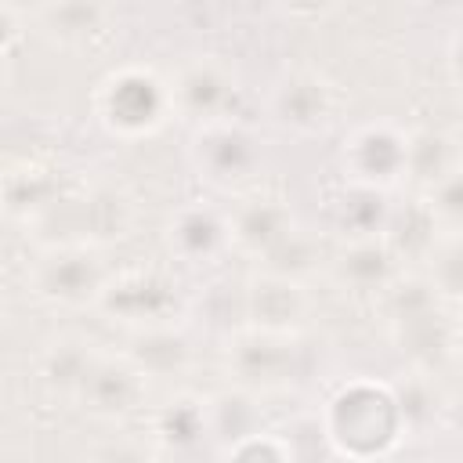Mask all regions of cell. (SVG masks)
<instances>
[{"label": "cell", "mask_w": 463, "mask_h": 463, "mask_svg": "<svg viewBox=\"0 0 463 463\" xmlns=\"http://www.w3.org/2000/svg\"><path fill=\"white\" fill-rule=\"evenodd\" d=\"M326 434L351 463H373L405 438V420L394 387L373 380H351L326 409Z\"/></svg>", "instance_id": "cell-1"}, {"label": "cell", "mask_w": 463, "mask_h": 463, "mask_svg": "<svg viewBox=\"0 0 463 463\" xmlns=\"http://www.w3.org/2000/svg\"><path fill=\"white\" fill-rule=\"evenodd\" d=\"M98 119L119 134V137H145L156 134L170 112H174V94L170 87L141 65H123L109 72L94 94Z\"/></svg>", "instance_id": "cell-2"}, {"label": "cell", "mask_w": 463, "mask_h": 463, "mask_svg": "<svg viewBox=\"0 0 463 463\" xmlns=\"http://www.w3.org/2000/svg\"><path fill=\"white\" fill-rule=\"evenodd\" d=\"M181 304H184L181 286L159 268H127L119 275H109L98 297V307L112 322L130 326L134 333L174 326L181 315Z\"/></svg>", "instance_id": "cell-3"}, {"label": "cell", "mask_w": 463, "mask_h": 463, "mask_svg": "<svg viewBox=\"0 0 463 463\" xmlns=\"http://www.w3.org/2000/svg\"><path fill=\"white\" fill-rule=\"evenodd\" d=\"M51 221H58V228L65 232V239L58 246H90L94 250V246L123 235V228L130 221V203L112 184H94L83 192H65L43 217H36V224H51Z\"/></svg>", "instance_id": "cell-4"}, {"label": "cell", "mask_w": 463, "mask_h": 463, "mask_svg": "<svg viewBox=\"0 0 463 463\" xmlns=\"http://www.w3.org/2000/svg\"><path fill=\"white\" fill-rule=\"evenodd\" d=\"M192 163L199 170V177H206L217 188H235L257 177L260 163H264V148L260 137L242 127L239 119L228 123H210L199 127L192 137Z\"/></svg>", "instance_id": "cell-5"}, {"label": "cell", "mask_w": 463, "mask_h": 463, "mask_svg": "<svg viewBox=\"0 0 463 463\" xmlns=\"http://www.w3.org/2000/svg\"><path fill=\"white\" fill-rule=\"evenodd\" d=\"M29 282L51 304L83 307V304H98L109 271L90 246H47L33 264Z\"/></svg>", "instance_id": "cell-6"}, {"label": "cell", "mask_w": 463, "mask_h": 463, "mask_svg": "<svg viewBox=\"0 0 463 463\" xmlns=\"http://www.w3.org/2000/svg\"><path fill=\"white\" fill-rule=\"evenodd\" d=\"M409 166V134H402L391 123H365L344 141V170L351 184L380 188L405 181Z\"/></svg>", "instance_id": "cell-7"}, {"label": "cell", "mask_w": 463, "mask_h": 463, "mask_svg": "<svg viewBox=\"0 0 463 463\" xmlns=\"http://www.w3.org/2000/svg\"><path fill=\"white\" fill-rule=\"evenodd\" d=\"M170 94H174V112L192 116L199 127L228 123L239 101V80L217 58H195L177 72Z\"/></svg>", "instance_id": "cell-8"}, {"label": "cell", "mask_w": 463, "mask_h": 463, "mask_svg": "<svg viewBox=\"0 0 463 463\" xmlns=\"http://www.w3.org/2000/svg\"><path fill=\"white\" fill-rule=\"evenodd\" d=\"M228 373L250 391H271L293 380L297 373V344L289 333L246 329L228 340Z\"/></svg>", "instance_id": "cell-9"}, {"label": "cell", "mask_w": 463, "mask_h": 463, "mask_svg": "<svg viewBox=\"0 0 463 463\" xmlns=\"http://www.w3.org/2000/svg\"><path fill=\"white\" fill-rule=\"evenodd\" d=\"M76 398L83 402V409H90L101 420H123V416L141 409V402H145V376L127 358L98 354V362L90 365L87 383L80 387Z\"/></svg>", "instance_id": "cell-10"}, {"label": "cell", "mask_w": 463, "mask_h": 463, "mask_svg": "<svg viewBox=\"0 0 463 463\" xmlns=\"http://www.w3.org/2000/svg\"><path fill=\"white\" fill-rule=\"evenodd\" d=\"M166 246L188 264H210L232 246V224L213 206L188 203L181 206L166 224Z\"/></svg>", "instance_id": "cell-11"}, {"label": "cell", "mask_w": 463, "mask_h": 463, "mask_svg": "<svg viewBox=\"0 0 463 463\" xmlns=\"http://www.w3.org/2000/svg\"><path fill=\"white\" fill-rule=\"evenodd\" d=\"M246 318L253 329L293 333L307 318V293L300 289V282L264 271L246 282Z\"/></svg>", "instance_id": "cell-12"}, {"label": "cell", "mask_w": 463, "mask_h": 463, "mask_svg": "<svg viewBox=\"0 0 463 463\" xmlns=\"http://www.w3.org/2000/svg\"><path fill=\"white\" fill-rule=\"evenodd\" d=\"M275 119L293 134H322L333 119V90L315 72H289L275 87Z\"/></svg>", "instance_id": "cell-13"}, {"label": "cell", "mask_w": 463, "mask_h": 463, "mask_svg": "<svg viewBox=\"0 0 463 463\" xmlns=\"http://www.w3.org/2000/svg\"><path fill=\"white\" fill-rule=\"evenodd\" d=\"M228 224H232V246L250 257H260V260L297 232L293 213L279 199H250V203L235 206Z\"/></svg>", "instance_id": "cell-14"}, {"label": "cell", "mask_w": 463, "mask_h": 463, "mask_svg": "<svg viewBox=\"0 0 463 463\" xmlns=\"http://www.w3.org/2000/svg\"><path fill=\"white\" fill-rule=\"evenodd\" d=\"M152 438L163 452L170 456H192L213 438L210 427V402L195 398H170L163 409L152 416Z\"/></svg>", "instance_id": "cell-15"}, {"label": "cell", "mask_w": 463, "mask_h": 463, "mask_svg": "<svg viewBox=\"0 0 463 463\" xmlns=\"http://www.w3.org/2000/svg\"><path fill=\"white\" fill-rule=\"evenodd\" d=\"M336 279L354 293H387L398 282V257L383 239L347 242L336 260Z\"/></svg>", "instance_id": "cell-16"}, {"label": "cell", "mask_w": 463, "mask_h": 463, "mask_svg": "<svg viewBox=\"0 0 463 463\" xmlns=\"http://www.w3.org/2000/svg\"><path fill=\"white\" fill-rule=\"evenodd\" d=\"M127 362L141 376H177L192 362V347L181 329L163 326V329H141L134 333V344L127 351Z\"/></svg>", "instance_id": "cell-17"}, {"label": "cell", "mask_w": 463, "mask_h": 463, "mask_svg": "<svg viewBox=\"0 0 463 463\" xmlns=\"http://www.w3.org/2000/svg\"><path fill=\"white\" fill-rule=\"evenodd\" d=\"M441 239H445V232L438 228L427 199H420L405 210H394L387 235H383V242L394 250L398 260H430V253L438 250Z\"/></svg>", "instance_id": "cell-18"}, {"label": "cell", "mask_w": 463, "mask_h": 463, "mask_svg": "<svg viewBox=\"0 0 463 463\" xmlns=\"http://www.w3.org/2000/svg\"><path fill=\"white\" fill-rule=\"evenodd\" d=\"M463 166L459 148L449 134L441 130H416L409 134V166L405 177L416 181L423 192H430L434 184H441L449 174H456Z\"/></svg>", "instance_id": "cell-19"}, {"label": "cell", "mask_w": 463, "mask_h": 463, "mask_svg": "<svg viewBox=\"0 0 463 463\" xmlns=\"http://www.w3.org/2000/svg\"><path fill=\"white\" fill-rule=\"evenodd\" d=\"M391 206L383 203V192L380 188H365V184H351L340 203H336V228L351 239V242H362V239H383L387 235V224H391Z\"/></svg>", "instance_id": "cell-20"}, {"label": "cell", "mask_w": 463, "mask_h": 463, "mask_svg": "<svg viewBox=\"0 0 463 463\" xmlns=\"http://www.w3.org/2000/svg\"><path fill=\"white\" fill-rule=\"evenodd\" d=\"M98 362V354L90 351V344H80V340H58L43 351L40 358V373L43 380L61 391V394H80V387L87 383V373L90 365Z\"/></svg>", "instance_id": "cell-21"}, {"label": "cell", "mask_w": 463, "mask_h": 463, "mask_svg": "<svg viewBox=\"0 0 463 463\" xmlns=\"http://www.w3.org/2000/svg\"><path fill=\"white\" fill-rule=\"evenodd\" d=\"M105 18L109 11L105 7H94V4H61V7H40L36 11V22L43 29H51L58 40H83V36H94L98 29H105Z\"/></svg>", "instance_id": "cell-22"}, {"label": "cell", "mask_w": 463, "mask_h": 463, "mask_svg": "<svg viewBox=\"0 0 463 463\" xmlns=\"http://www.w3.org/2000/svg\"><path fill=\"white\" fill-rule=\"evenodd\" d=\"M315 260H318L315 239H311L304 228H297L286 242H279V246L264 257V271H268V275H279V279L300 282V275H307V271L315 268Z\"/></svg>", "instance_id": "cell-23"}, {"label": "cell", "mask_w": 463, "mask_h": 463, "mask_svg": "<svg viewBox=\"0 0 463 463\" xmlns=\"http://www.w3.org/2000/svg\"><path fill=\"white\" fill-rule=\"evenodd\" d=\"M430 286L445 300H463V239L445 235L430 253Z\"/></svg>", "instance_id": "cell-24"}, {"label": "cell", "mask_w": 463, "mask_h": 463, "mask_svg": "<svg viewBox=\"0 0 463 463\" xmlns=\"http://www.w3.org/2000/svg\"><path fill=\"white\" fill-rule=\"evenodd\" d=\"M394 398H398V409H402L405 430H420V427L434 423V420L445 412V402L434 394V387H430L423 376H412L409 383L394 387Z\"/></svg>", "instance_id": "cell-25"}, {"label": "cell", "mask_w": 463, "mask_h": 463, "mask_svg": "<svg viewBox=\"0 0 463 463\" xmlns=\"http://www.w3.org/2000/svg\"><path fill=\"white\" fill-rule=\"evenodd\" d=\"M427 206H430V213L445 235L463 239V166L427 192Z\"/></svg>", "instance_id": "cell-26"}, {"label": "cell", "mask_w": 463, "mask_h": 463, "mask_svg": "<svg viewBox=\"0 0 463 463\" xmlns=\"http://www.w3.org/2000/svg\"><path fill=\"white\" fill-rule=\"evenodd\" d=\"M224 463H293V452H289L286 441L257 430V434L228 445L224 449Z\"/></svg>", "instance_id": "cell-27"}, {"label": "cell", "mask_w": 463, "mask_h": 463, "mask_svg": "<svg viewBox=\"0 0 463 463\" xmlns=\"http://www.w3.org/2000/svg\"><path fill=\"white\" fill-rule=\"evenodd\" d=\"M87 463H159L141 441H130V438H112L105 445H98L90 452Z\"/></svg>", "instance_id": "cell-28"}, {"label": "cell", "mask_w": 463, "mask_h": 463, "mask_svg": "<svg viewBox=\"0 0 463 463\" xmlns=\"http://www.w3.org/2000/svg\"><path fill=\"white\" fill-rule=\"evenodd\" d=\"M441 423L456 434H463V391L456 398H445V412H441Z\"/></svg>", "instance_id": "cell-29"}, {"label": "cell", "mask_w": 463, "mask_h": 463, "mask_svg": "<svg viewBox=\"0 0 463 463\" xmlns=\"http://www.w3.org/2000/svg\"><path fill=\"white\" fill-rule=\"evenodd\" d=\"M449 72H452L456 87L463 90V33H456V40L449 47Z\"/></svg>", "instance_id": "cell-30"}, {"label": "cell", "mask_w": 463, "mask_h": 463, "mask_svg": "<svg viewBox=\"0 0 463 463\" xmlns=\"http://www.w3.org/2000/svg\"><path fill=\"white\" fill-rule=\"evenodd\" d=\"M452 354L459 358V365H463V322L452 329Z\"/></svg>", "instance_id": "cell-31"}]
</instances>
